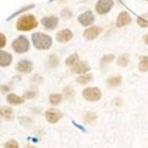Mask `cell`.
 <instances>
[{
    "label": "cell",
    "instance_id": "cell-9",
    "mask_svg": "<svg viewBox=\"0 0 148 148\" xmlns=\"http://www.w3.org/2000/svg\"><path fill=\"white\" fill-rule=\"evenodd\" d=\"M45 117L50 123H57L63 117V114L58 110H55V109H49L45 113Z\"/></svg>",
    "mask_w": 148,
    "mask_h": 148
},
{
    "label": "cell",
    "instance_id": "cell-13",
    "mask_svg": "<svg viewBox=\"0 0 148 148\" xmlns=\"http://www.w3.org/2000/svg\"><path fill=\"white\" fill-rule=\"evenodd\" d=\"M18 72L23 73V74H29L33 69V64L30 60L28 59H22L18 62L17 66H16Z\"/></svg>",
    "mask_w": 148,
    "mask_h": 148
},
{
    "label": "cell",
    "instance_id": "cell-18",
    "mask_svg": "<svg viewBox=\"0 0 148 148\" xmlns=\"http://www.w3.org/2000/svg\"><path fill=\"white\" fill-rule=\"evenodd\" d=\"M138 69L141 73L148 72V56H141L139 58Z\"/></svg>",
    "mask_w": 148,
    "mask_h": 148
},
{
    "label": "cell",
    "instance_id": "cell-5",
    "mask_svg": "<svg viewBox=\"0 0 148 148\" xmlns=\"http://www.w3.org/2000/svg\"><path fill=\"white\" fill-rule=\"evenodd\" d=\"M114 6V0H99L95 4V12L99 15H107Z\"/></svg>",
    "mask_w": 148,
    "mask_h": 148
},
{
    "label": "cell",
    "instance_id": "cell-28",
    "mask_svg": "<svg viewBox=\"0 0 148 148\" xmlns=\"http://www.w3.org/2000/svg\"><path fill=\"white\" fill-rule=\"evenodd\" d=\"M63 93H64V95L66 96V97H71V96H73L74 95V93H75V91H74V89L72 88V87H65V88L63 89Z\"/></svg>",
    "mask_w": 148,
    "mask_h": 148
},
{
    "label": "cell",
    "instance_id": "cell-1",
    "mask_svg": "<svg viewBox=\"0 0 148 148\" xmlns=\"http://www.w3.org/2000/svg\"><path fill=\"white\" fill-rule=\"evenodd\" d=\"M31 42L36 50H49L53 44L52 37L42 32L33 33L31 36Z\"/></svg>",
    "mask_w": 148,
    "mask_h": 148
},
{
    "label": "cell",
    "instance_id": "cell-31",
    "mask_svg": "<svg viewBox=\"0 0 148 148\" xmlns=\"http://www.w3.org/2000/svg\"><path fill=\"white\" fill-rule=\"evenodd\" d=\"M35 95H36L35 91H27L24 94V99H33Z\"/></svg>",
    "mask_w": 148,
    "mask_h": 148
},
{
    "label": "cell",
    "instance_id": "cell-3",
    "mask_svg": "<svg viewBox=\"0 0 148 148\" xmlns=\"http://www.w3.org/2000/svg\"><path fill=\"white\" fill-rule=\"evenodd\" d=\"M12 48L17 54H24L30 49V42L25 35H19L16 40H12Z\"/></svg>",
    "mask_w": 148,
    "mask_h": 148
},
{
    "label": "cell",
    "instance_id": "cell-25",
    "mask_svg": "<svg viewBox=\"0 0 148 148\" xmlns=\"http://www.w3.org/2000/svg\"><path fill=\"white\" fill-rule=\"evenodd\" d=\"M78 61H79V55L77 54V53H74V54H72L65 59V64H66L67 66H73Z\"/></svg>",
    "mask_w": 148,
    "mask_h": 148
},
{
    "label": "cell",
    "instance_id": "cell-26",
    "mask_svg": "<svg viewBox=\"0 0 148 148\" xmlns=\"http://www.w3.org/2000/svg\"><path fill=\"white\" fill-rule=\"evenodd\" d=\"M3 148H19V143L16 140H10L5 143Z\"/></svg>",
    "mask_w": 148,
    "mask_h": 148
},
{
    "label": "cell",
    "instance_id": "cell-10",
    "mask_svg": "<svg viewBox=\"0 0 148 148\" xmlns=\"http://www.w3.org/2000/svg\"><path fill=\"white\" fill-rule=\"evenodd\" d=\"M71 71H72L73 74H77V75H83V74H86L88 73L91 67L89 65L87 62L84 61H78L77 63H75L73 66H71Z\"/></svg>",
    "mask_w": 148,
    "mask_h": 148
},
{
    "label": "cell",
    "instance_id": "cell-15",
    "mask_svg": "<svg viewBox=\"0 0 148 148\" xmlns=\"http://www.w3.org/2000/svg\"><path fill=\"white\" fill-rule=\"evenodd\" d=\"M6 101H8L10 105L18 106V105H21L24 103V97H21V96L17 95V94H15V93H10L6 96Z\"/></svg>",
    "mask_w": 148,
    "mask_h": 148
},
{
    "label": "cell",
    "instance_id": "cell-21",
    "mask_svg": "<svg viewBox=\"0 0 148 148\" xmlns=\"http://www.w3.org/2000/svg\"><path fill=\"white\" fill-rule=\"evenodd\" d=\"M115 59V56H114V54H106L104 55V56L101 58V69H105V67L108 65V64H110L111 62H113V60Z\"/></svg>",
    "mask_w": 148,
    "mask_h": 148
},
{
    "label": "cell",
    "instance_id": "cell-23",
    "mask_svg": "<svg viewBox=\"0 0 148 148\" xmlns=\"http://www.w3.org/2000/svg\"><path fill=\"white\" fill-rule=\"evenodd\" d=\"M116 63L118 66L121 67H126L130 63V58H128V55L127 54H123L119 56L116 60Z\"/></svg>",
    "mask_w": 148,
    "mask_h": 148
},
{
    "label": "cell",
    "instance_id": "cell-34",
    "mask_svg": "<svg viewBox=\"0 0 148 148\" xmlns=\"http://www.w3.org/2000/svg\"><path fill=\"white\" fill-rule=\"evenodd\" d=\"M53 1H55V0H49V3H51V2H53Z\"/></svg>",
    "mask_w": 148,
    "mask_h": 148
},
{
    "label": "cell",
    "instance_id": "cell-33",
    "mask_svg": "<svg viewBox=\"0 0 148 148\" xmlns=\"http://www.w3.org/2000/svg\"><path fill=\"white\" fill-rule=\"evenodd\" d=\"M26 148H36V147H35V146H32V145H29V144H28Z\"/></svg>",
    "mask_w": 148,
    "mask_h": 148
},
{
    "label": "cell",
    "instance_id": "cell-24",
    "mask_svg": "<svg viewBox=\"0 0 148 148\" xmlns=\"http://www.w3.org/2000/svg\"><path fill=\"white\" fill-rule=\"evenodd\" d=\"M61 101H62V94H59V93H53V94H51L49 97L50 104L53 105V106L59 105Z\"/></svg>",
    "mask_w": 148,
    "mask_h": 148
},
{
    "label": "cell",
    "instance_id": "cell-30",
    "mask_svg": "<svg viewBox=\"0 0 148 148\" xmlns=\"http://www.w3.org/2000/svg\"><path fill=\"white\" fill-rule=\"evenodd\" d=\"M5 45H6V37L3 33L0 32V49L5 47Z\"/></svg>",
    "mask_w": 148,
    "mask_h": 148
},
{
    "label": "cell",
    "instance_id": "cell-12",
    "mask_svg": "<svg viewBox=\"0 0 148 148\" xmlns=\"http://www.w3.org/2000/svg\"><path fill=\"white\" fill-rule=\"evenodd\" d=\"M74 37V33L69 29H62L56 33V40L60 44H65Z\"/></svg>",
    "mask_w": 148,
    "mask_h": 148
},
{
    "label": "cell",
    "instance_id": "cell-27",
    "mask_svg": "<svg viewBox=\"0 0 148 148\" xmlns=\"http://www.w3.org/2000/svg\"><path fill=\"white\" fill-rule=\"evenodd\" d=\"M95 119H96V115L94 113H91V112H89V113H87L86 115H85V122L91 123Z\"/></svg>",
    "mask_w": 148,
    "mask_h": 148
},
{
    "label": "cell",
    "instance_id": "cell-29",
    "mask_svg": "<svg viewBox=\"0 0 148 148\" xmlns=\"http://www.w3.org/2000/svg\"><path fill=\"white\" fill-rule=\"evenodd\" d=\"M61 16L64 18V19H69V18L73 16V12H71L69 8H64V10H62V12H61Z\"/></svg>",
    "mask_w": 148,
    "mask_h": 148
},
{
    "label": "cell",
    "instance_id": "cell-11",
    "mask_svg": "<svg viewBox=\"0 0 148 148\" xmlns=\"http://www.w3.org/2000/svg\"><path fill=\"white\" fill-rule=\"evenodd\" d=\"M132 21L133 20H132L131 15L127 12H125V10H122V12H120L118 14V17L116 19V27L117 28L124 27L126 25L131 24Z\"/></svg>",
    "mask_w": 148,
    "mask_h": 148
},
{
    "label": "cell",
    "instance_id": "cell-8",
    "mask_svg": "<svg viewBox=\"0 0 148 148\" xmlns=\"http://www.w3.org/2000/svg\"><path fill=\"white\" fill-rule=\"evenodd\" d=\"M40 22H42V25L47 30H53L58 26L59 18L56 17V16H48V17L42 18Z\"/></svg>",
    "mask_w": 148,
    "mask_h": 148
},
{
    "label": "cell",
    "instance_id": "cell-2",
    "mask_svg": "<svg viewBox=\"0 0 148 148\" xmlns=\"http://www.w3.org/2000/svg\"><path fill=\"white\" fill-rule=\"evenodd\" d=\"M37 26H38V22L34 16L31 14L23 15L22 17L18 19L17 24H16L17 30L19 31H30L32 29H35Z\"/></svg>",
    "mask_w": 148,
    "mask_h": 148
},
{
    "label": "cell",
    "instance_id": "cell-14",
    "mask_svg": "<svg viewBox=\"0 0 148 148\" xmlns=\"http://www.w3.org/2000/svg\"><path fill=\"white\" fill-rule=\"evenodd\" d=\"M12 55L10 53L5 52V51L0 50V66L1 67L8 66V65L12 64Z\"/></svg>",
    "mask_w": 148,
    "mask_h": 148
},
{
    "label": "cell",
    "instance_id": "cell-19",
    "mask_svg": "<svg viewBox=\"0 0 148 148\" xmlns=\"http://www.w3.org/2000/svg\"><path fill=\"white\" fill-rule=\"evenodd\" d=\"M92 80H93V75L86 73V74L80 75V77H78V79H77V82L81 85H86L90 83Z\"/></svg>",
    "mask_w": 148,
    "mask_h": 148
},
{
    "label": "cell",
    "instance_id": "cell-22",
    "mask_svg": "<svg viewBox=\"0 0 148 148\" xmlns=\"http://www.w3.org/2000/svg\"><path fill=\"white\" fill-rule=\"evenodd\" d=\"M137 24L141 28H147L148 27V12H145L143 15L139 16L137 18Z\"/></svg>",
    "mask_w": 148,
    "mask_h": 148
},
{
    "label": "cell",
    "instance_id": "cell-17",
    "mask_svg": "<svg viewBox=\"0 0 148 148\" xmlns=\"http://www.w3.org/2000/svg\"><path fill=\"white\" fill-rule=\"evenodd\" d=\"M122 83V77L121 76H113L107 79V85L111 88L118 87Z\"/></svg>",
    "mask_w": 148,
    "mask_h": 148
},
{
    "label": "cell",
    "instance_id": "cell-20",
    "mask_svg": "<svg viewBox=\"0 0 148 148\" xmlns=\"http://www.w3.org/2000/svg\"><path fill=\"white\" fill-rule=\"evenodd\" d=\"M0 117L6 119V120H12V110L10 107H0Z\"/></svg>",
    "mask_w": 148,
    "mask_h": 148
},
{
    "label": "cell",
    "instance_id": "cell-6",
    "mask_svg": "<svg viewBox=\"0 0 148 148\" xmlns=\"http://www.w3.org/2000/svg\"><path fill=\"white\" fill-rule=\"evenodd\" d=\"M104 29L99 26H90V27L86 28L83 32V36L85 40H93L99 36L103 33Z\"/></svg>",
    "mask_w": 148,
    "mask_h": 148
},
{
    "label": "cell",
    "instance_id": "cell-7",
    "mask_svg": "<svg viewBox=\"0 0 148 148\" xmlns=\"http://www.w3.org/2000/svg\"><path fill=\"white\" fill-rule=\"evenodd\" d=\"M94 21H95V17H94V14L90 10L84 12L78 17V22L83 27H88V26L93 24Z\"/></svg>",
    "mask_w": 148,
    "mask_h": 148
},
{
    "label": "cell",
    "instance_id": "cell-4",
    "mask_svg": "<svg viewBox=\"0 0 148 148\" xmlns=\"http://www.w3.org/2000/svg\"><path fill=\"white\" fill-rule=\"evenodd\" d=\"M83 97L88 101H97L101 99V90L97 87H88L82 92Z\"/></svg>",
    "mask_w": 148,
    "mask_h": 148
},
{
    "label": "cell",
    "instance_id": "cell-32",
    "mask_svg": "<svg viewBox=\"0 0 148 148\" xmlns=\"http://www.w3.org/2000/svg\"><path fill=\"white\" fill-rule=\"evenodd\" d=\"M143 42L145 45H148V33L147 34H144L143 35Z\"/></svg>",
    "mask_w": 148,
    "mask_h": 148
},
{
    "label": "cell",
    "instance_id": "cell-16",
    "mask_svg": "<svg viewBox=\"0 0 148 148\" xmlns=\"http://www.w3.org/2000/svg\"><path fill=\"white\" fill-rule=\"evenodd\" d=\"M35 8V4H28V5H25L24 8H20V10H18L17 12H12V15L10 16H8V18H6V21L8 22H10V21H12L14 18H16V17H18L19 15H21V14H23V12H27V10H32V8Z\"/></svg>",
    "mask_w": 148,
    "mask_h": 148
}]
</instances>
